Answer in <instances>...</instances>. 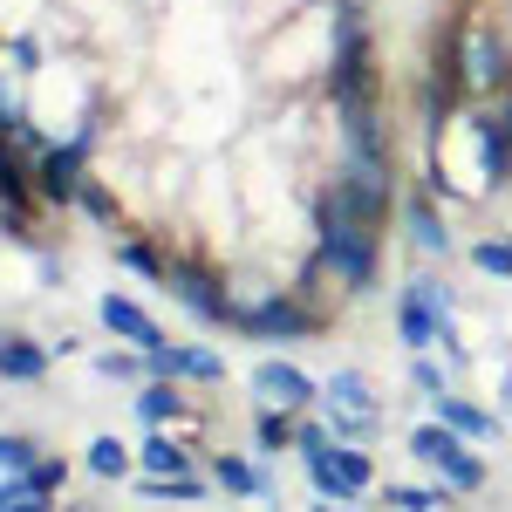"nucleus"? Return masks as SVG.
<instances>
[{
    "label": "nucleus",
    "instance_id": "nucleus-1",
    "mask_svg": "<svg viewBox=\"0 0 512 512\" xmlns=\"http://www.w3.org/2000/svg\"><path fill=\"white\" fill-rule=\"evenodd\" d=\"M315 253L335 267V280L349 287V294H362V287H376V260H383V226L362 212V205H349L342 198V185L328 178L315 198Z\"/></svg>",
    "mask_w": 512,
    "mask_h": 512
},
{
    "label": "nucleus",
    "instance_id": "nucleus-2",
    "mask_svg": "<svg viewBox=\"0 0 512 512\" xmlns=\"http://www.w3.org/2000/svg\"><path fill=\"white\" fill-rule=\"evenodd\" d=\"M444 41H451V55H458V82H465V96H472V103L506 96V89H512V55H506V35H499V21H492V14L458 7V14L444 21Z\"/></svg>",
    "mask_w": 512,
    "mask_h": 512
},
{
    "label": "nucleus",
    "instance_id": "nucleus-3",
    "mask_svg": "<svg viewBox=\"0 0 512 512\" xmlns=\"http://www.w3.org/2000/svg\"><path fill=\"white\" fill-rule=\"evenodd\" d=\"M233 328L253 335V342H287V335H315L321 315L301 301V287H267L260 301L253 294H233Z\"/></svg>",
    "mask_w": 512,
    "mask_h": 512
},
{
    "label": "nucleus",
    "instance_id": "nucleus-4",
    "mask_svg": "<svg viewBox=\"0 0 512 512\" xmlns=\"http://www.w3.org/2000/svg\"><path fill=\"white\" fill-rule=\"evenodd\" d=\"M410 451H417L431 472H444V485H451V492H485V458H472V437L451 431L444 417L417 424V431H410Z\"/></svg>",
    "mask_w": 512,
    "mask_h": 512
},
{
    "label": "nucleus",
    "instance_id": "nucleus-5",
    "mask_svg": "<svg viewBox=\"0 0 512 512\" xmlns=\"http://www.w3.org/2000/svg\"><path fill=\"white\" fill-rule=\"evenodd\" d=\"M321 417H328L335 437H369L383 424V403H376V390H369L362 369H335V376L321 383Z\"/></svg>",
    "mask_w": 512,
    "mask_h": 512
},
{
    "label": "nucleus",
    "instance_id": "nucleus-6",
    "mask_svg": "<svg viewBox=\"0 0 512 512\" xmlns=\"http://www.w3.org/2000/svg\"><path fill=\"white\" fill-rule=\"evenodd\" d=\"M444 321H451V287L444 280L417 274L396 294V335H403V349H431L437 335H444Z\"/></svg>",
    "mask_w": 512,
    "mask_h": 512
},
{
    "label": "nucleus",
    "instance_id": "nucleus-7",
    "mask_svg": "<svg viewBox=\"0 0 512 512\" xmlns=\"http://www.w3.org/2000/svg\"><path fill=\"white\" fill-rule=\"evenodd\" d=\"M89 144H96V123H76V137L69 144H48L35 158V198L41 205H69V198L82 192V158H89Z\"/></svg>",
    "mask_w": 512,
    "mask_h": 512
},
{
    "label": "nucleus",
    "instance_id": "nucleus-8",
    "mask_svg": "<svg viewBox=\"0 0 512 512\" xmlns=\"http://www.w3.org/2000/svg\"><path fill=\"white\" fill-rule=\"evenodd\" d=\"M164 287L192 308V321H205V328H233V287L212 274V267H198V260H171V267H164Z\"/></svg>",
    "mask_w": 512,
    "mask_h": 512
},
{
    "label": "nucleus",
    "instance_id": "nucleus-9",
    "mask_svg": "<svg viewBox=\"0 0 512 512\" xmlns=\"http://www.w3.org/2000/svg\"><path fill=\"white\" fill-rule=\"evenodd\" d=\"M301 465H308V485H315L321 499H335V506H342V499H362V492L376 485V465H369L362 451H349L342 437H335L328 451H315V458H301Z\"/></svg>",
    "mask_w": 512,
    "mask_h": 512
},
{
    "label": "nucleus",
    "instance_id": "nucleus-10",
    "mask_svg": "<svg viewBox=\"0 0 512 512\" xmlns=\"http://www.w3.org/2000/svg\"><path fill=\"white\" fill-rule=\"evenodd\" d=\"M253 396H260V403H280V410H308V403H321L315 376L294 369V362H260V369H253Z\"/></svg>",
    "mask_w": 512,
    "mask_h": 512
},
{
    "label": "nucleus",
    "instance_id": "nucleus-11",
    "mask_svg": "<svg viewBox=\"0 0 512 512\" xmlns=\"http://www.w3.org/2000/svg\"><path fill=\"white\" fill-rule=\"evenodd\" d=\"M144 369L151 376H185V383H226V362L212 349H144Z\"/></svg>",
    "mask_w": 512,
    "mask_h": 512
},
{
    "label": "nucleus",
    "instance_id": "nucleus-12",
    "mask_svg": "<svg viewBox=\"0 0 512 512\" xmlns=\"http://www.w3.org/2000/svg\"><path fill=\"white\" fill-rule=\"evenodd\" d=\"M96 315H103V328H110L117 342H137V349H158V342H164L158 321L144 315L137 301H123V294H103V308H96Z\"/></svg>",
    "mask_w": 512,
    "mask_h": 512
},
{
    "label": "nucleus",
    "instance_id": "nucleus-13",
    "mask_svg": "<svg viewBox=\"0 0 512 512\" xmlns=\"http://www.w3.org/2000/svg\"><path fill=\"white\" fill-rule=\"evenodd\" d=\"M431 410L444 417V424H451V431H465L472 444H492V437H499V417H492L485 403H472V396H451V390H437V396H431Z\"/></svg>",
    "mask_w": 512,
    "mask_h": 512
},
{
    "label": "nucleus",
    "instance_id": "nucleus-14",
    "mask_svg": "<svg viewBox=\"0 0 512 512\" xmlns=\"http://www.w3.org/2000/svg\"><path fill=\"white\" fill-rule=\"evenodd\" d=\"M48 376V349L28 335H0V383H41Z\"/></svg>",
    "mask_w": 512,
    "mask_h": 512
},
{
    "label": "nucleus",
    "instance_id": "nucleus-15",
    "mask_svg": "<svg viewBox=\"0 0 512 512\" xmlns=\"http://www.w3.org/2000/svg\"><path fill=\"white\" fill-rule=\"evenodd\" d=\"M178 410H185V396H178V376H151V383H144V396H137V417L158 431V424H171V417H178Z\"/></svg>",
    "mask_w": 512,
    "mask_h": 512
},
{
    "label": "nucleus",
    "instance_id": "nucleus-16",
    "mask_svg": "<svg viewBox=\"0 0 512 512\" xmlns=\"http://www.w3.org/2000/svg\"><path fill=\"white\" fill-rule=\"evenodd\" d=\"M212 485H219V492H253V499H260V492H274V485H267V472H260V465H246V458H233V451H219Z\"/></svg>",
    "mask_w": 512,
    "mask_h": 512
},
{
    "label": "nucleus",
    "instance_id": "nucleus-17",
    "mask_svg": "<svg viewBox=\"0 0 512 512\" xmlns=\"http://www.w3.org/2000/svg\"><path fill=\"white\" fill-rule=\"evenodd\" d=\"M403 219H410V239H417L424 253H451V233H444V219L431 212V198H410Z\"/></svg>",
    "mask_w": 512,
    "mask_h": 512
},
{
    "label": "nucleus",
    "instance_id": "nucleus-18",
    "mask_svg": "<svg viewBox=\"0 0 512 512\" xmlns=\"http://www.w3.org/2000/svg\"><path fill=\"white\" fill-rule=\"evenodd\" d=\"M48 492H41L35 472H0V512H41Z\"/></svg>",
    "mask_w": 512,
    "mask_h": 512
},
{
    "label": "nucleus",
    "instance_id": "nucleus-19",
    "mask_svg": "<svg viewBox=\"0 0 512 512\" xmlns=\"http://www.w3.org/2000/svg\"><path fill=\"white\" fill-rule=\"evenodd\" d=\"M294 410H280V403H260V424H253V437H260V451H294Z\"/></svg>",
    "mask_w": 512,
    "mask_h": 512
},
{
    "label": "nucleus",
    "instance_id": "nucleus-20",
    "mask_svg": "<svg viewBox=\"0 0 512 512\" xmlns=\"http://www.w3.org/2000/svg\"><path fill=\"white\" fill-rule=\"evenodd\" d=\"M144 472H192V451L178 437H164V424H158L151 444H144Z\"/></svg>",
    "mask_w": 512,
    "mask_h": 512
},
{
    "label": "nucleus",
    "instance_id": "nucleus-21",
    "mask_svg": "<svg viewBox=\"0 0 512 512\" xmlns=\"http://www.w3.org/2000/svg\"><path fill=\"white\" fill-rule=\"evenodd\" d=\"M28 192H35V178L21 171V158L0 144V205H28Z\"/></svg>",
    "mask_w": 512,
    "mask_h": 512
},
{
    "label": "nucleus",
    "instance_id": "nucleus-22",
    "mask_svg": "<svg viewBox=\"0 0 512 512\" xmlns=\"http://www.w3.org/2000/svg\"><path fill=\"white\" fill-rule=\"evenodd\" d=\"M35 458H41V444H35V437L0 431V472H35Z\"/></svg>",
    "mask_w": 512,
    "mask_h": 512
},
{
    "label": "nucleus",
    "instance_id": "nucleus-23",
    "mask_svg": "<svg viewBox=\"0 0 512 512\" xmlns=\"http://www.w3.org/2000/svg\"><path fill=\"white\" fill-rule=\"evenodd\" d=\"M89 472L96 478H123L130 472V451H123L117 437H96V444H89Z\"/></svg>",
    "mask_w": 512,
    "mask_h": 512
},
{
    "label": "nucleus",
    "instance_id": "nucleus-24",
    "mask_svg": "<svg viewBox=\"0 0 512 512\" xmlns=\"http://www.w3.org/2000/svg\"><path fill=\"white\" fill-rule=\"evenodd\" d=\"M117 267H130V274H144V280H158V287H164V267H171V260H158V253H151V246H137V239H123V246H117Z\"/></svg>",
    "mask_w": 512,
    "mask_h": 512
},
{
    "label": "nucleus",
    "instance_id": "nucleus-25",
    "mask_svg": "<svg viewBox=\"0 0 512 512\" xmlns=\"http://www.w3.org/2000/svg\"><path fill=\"white\" fill-rule=\"evenodd\" d=\"M472 267H478V274H499V280H506L512 274V239H478V246H472Z\"/></svg>",
    "mask_w": 512,
    "mask_h": 512
},
{
    "label": "nucleus",
    "instance_id": "nucleus-26",
    "mask_svg": "<svg viewBox=\"0 0 512 512\" xmlns=\"http://www.w3.org/2000/svg\"><path fill=\"white\" fill-rule=\"evenodd\" d=\"M383 499H390V506H403V512H431V506H444V492H431V485H390Z\"/></svg>",
    "mask_w": 512,
    "mask_h": 512
},
{
    "label": "nucleus",
    "instance_id": "nucleus-27",
    "mask_svg": "<svg viewBox=\"0 0 512 512\" xmlns=\"http://www.w3.org/2000/svg\"><path fill=\"white\" fill-rule=\"evenodd\" d=\"M76 205H82V212H89V219H103V226H110V219H117V198L103 192V185H96V178H82Z\"/></svg>",
    "mask_w": 512,
    "mask_h": 512
},
{
    "label": "nucleus",
    "instance_id": "nucleus-28",
    "mask_svg": "<svg viewBox=\"0 0 512 512\" xmlns=\"http://www.w3.org/2000/svg\"><path fill=\"white\" fill-rule=\"evenodd\" d=\"M410 376H417V390H424V396L444 390V376H437V362H424V349H417V369H410Z\"/></svg>",
    "mask_w": 512,
    "mask_h": 512
},
{
    "label": "nucleus",
    "instance_id": "nucleus-29",
    "mask_svg": "<svg viewBox=\"0 0 512 512\" xmlns=\"http://www.w3.org/2000/svg\"><path fill=\"white\" fill-rule=\"evenodd\" d=\"M144 355V349H137ZM137 355H103V362H96V369H103V376H137V369H144V362H137Z\"/></svg>",
    "mask_w": 512,
    "mask_h": 512
},
{
    "label": "nucleus",
    "instance_id": "nucleus-30",
    "mask_svg": "<svg viewBox=\"0 0 512 512\" xmlns=\"http://www.w3.org/2000/svg\"><path fill=\"white\" fill-rule=\"evenodd\" d=\"M506 417H512V369H506Z\"/></svg>",
    "mask_w": 512,
    "mask_h": 512
}]
</instances>
